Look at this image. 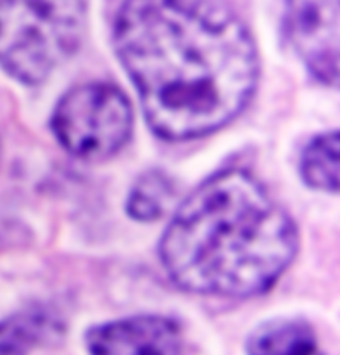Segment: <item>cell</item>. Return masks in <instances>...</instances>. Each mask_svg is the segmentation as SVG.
Listing matches in <instances>:
<instances>
[{"label":"cell","mask_w":340,"mask_h":355,"mask_svg":"<svg viewBox=\"0 0 340 355\" xmlns=\"http://www.w3.org/2000/svg\"><path fill=\"white\" fill-rule=\"evenodd\" d=\"M85 0H0V67L37 85L82 45Z\"/></svg>","instance_id":"cell-3"},{"label":"cell","mask_w":340,"mask_h":355,"mask_svg":"<svg viewBox=\"0 0 340 355\" xmlns=\"http://www.w3.org/2000/svg\"><path fill=\"white\" fill-rule=\"evenodd\" d=\"M24 238L22 227L19 224L10 223L8 219L0 218V248L8 246V244L20 243Z\"/></svg>","instance_id":"cell-11"},{"label":"cell","mask_w":340,"mask_h":355,"mask_svg":"<svg viewBox=\"0 0 340 355\" xmlns=\"http://www.w3.org/2000/svg\"><path fill=\"white\" fill-rule=\"evenodd\" d=\"M52 128L74 156L103 159L128 141L133 112L120 88L110 83H85L58 101Z\"/></svg>","instance_id":"cell-4"},{"label":"cell","mask_w":340,"mask_h":355,"mask_svg":"<svg viewBox=\"0 0 340 355\" xmlns=\"http://www.w3.org/2000/svg\"><path fill=\"white\" fill-rule=\"evenodd\" d=\"M248 355H325L316 334L300 320H272L257 329L248 342Z\"/></svg>","instance_id":"cell-8"},{"label":"cell","mask_w":340,"mask_h":355,"mask_svg":"<svg viewBox=\"0 0 340 355\" xmlns=\"http://www.w3.org/2000/svg\"><path fill=\"white\" fill-rule=\"evenodd\" d=\"M92 355H180L181 331L163 315H136L92 327L87 332Z\"/></svg>","instance_id":"cell-6"},{"label":"cell","mask_w":340,"mask_h":355,"mask_svg":"<svg viewBox=\"0 0 340 355\" xmlns=\"http://www.w3.org/2000/svg\"><path fill=\"white\" fill-rule=\"evenodd\" d=\"M300 173L309 186L322 191L339 189V133L330 132L310 141L300 162Z\"/></svg>","instance_id":"cell-9"},{"label":"cell","mask_w":340,"mask_h":355,"mask_svg":"<svg viewBox=\"0 0 340 355\" xmlns=\"http://www.w3.org/2000/svg\"><path fill=\"white\" fill-rule=\"evenodd\" d=\"M113 44L158 137L210 135L256 90V44L235 12L211 0H125Z\"/></svg>","instance_id":"cell-1"},{"label":"cell","mask_w":340,"mask_h":355,"mask_svg":"<svg viewBox=\"0 0 340 355\" xmlns=\"http://www.w3.org/2000/svg\"><path fill=\"white\" fill-rule=\"evenodd\" d=\"M63 325L46 309H31L0 322V355H28L38 345L60 337Z\"/></svg>","instance_id":"cell-7"},{"label":"cell","mask_w":340,"mask_h":355,"mask_svg":"<svg viewBox=\"0 0 340 355\" xmlns=\"http://www.w3.org/2000/svg\"><path fill=\"white\" fill-rule=\"evenodd\" d=\"M174 200V184L161 171H150L136 181L128 198V213L138 221L161 218Z\"/></svg>","instance_id":"cell-10"},{"label":"cell","mask_w":340,"mask_h":355,"mask_svg":"<svg viewBox=\"0 0 340 355\" xmlns=\"http://www.w3.org/2000/svg\"><path fill=\"white\" fill-rule=\"evenodd\" d=\"M296 251L294 223L242 170L218 173L199 186L174 214L160 246L178 286L223 297L266 293Z\"/></svg>","instance_id":"cell-2"},{"label":"cell","mask_w":340,"mask_h":355,"mask_svg":"<svg viewBox=\"0 0 340 355\" xmlns=\"http://www.w3.org/2000/svg\"><path fill=\"white\" fill-rule=\"evenodd\" d=\"M289 39L321 82L339 78V0H287Z\"/></svg>","instance_id":"cell-5"}]
</instances>
